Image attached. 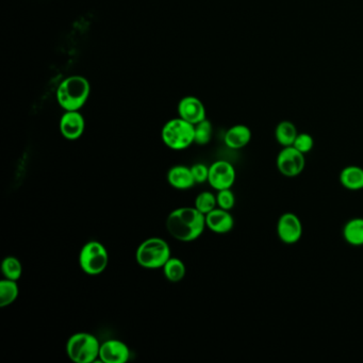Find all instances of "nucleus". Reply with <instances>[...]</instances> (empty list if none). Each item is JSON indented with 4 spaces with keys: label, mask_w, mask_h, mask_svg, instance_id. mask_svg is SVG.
<instances>
[{
    "label": "nucleus",
    "mask_w": 363,
    "mask_h": 363,
    "mask_svg": "<svg viewBox=\"0 0 363 363\" xmlns=\"http://www.w3.org/2000/svg\"><path fill=\"white\" fill-rule=\"evenodd\" d=\"M206 227V216L195 207L178 208L166 218L168 234L182 242H191L200 238Z\"/></svg>",
    "instance_id": "1"
},
{
    "label": "nucleus",
    "mask_w": 363,
    "mask_h": 363,
    "mask_svg": "<svg viewBox=\"0 0 363 363\" xmlns=\"http://www.w3.org/2000/svg\"><path fill=\"white\" fill-rule=\"evenodd\" d=\"M89 81L82 76L65 78L57 89L58 104L65 111H79L89 98Z\"/></svg>",
    "instance_id": "2"
},
{
    "label": "nucleus",
    "mask_w": 363,
    "mask_h": 363,
    "mask_svg": "<svg viewBox=\"0 0 363 363\" xmlns=\"http://www.w3.org/2000/svg\"><path fill=\"white\" fill-rule=\"evenodd\" d=\"M136 258L142 268L147 270L161 268L170 258V248L163 239L150 238L140 244Z\"/></svg>",
    "instance_id": "3"
},
{
    "label": "nucleus",
    "mask_w": 363,
    "mask_h": 363,
    "mask_svg": "<svg viewBox=\"0 0 363 363\" xmlns=\"http://www.w3.org/2000/svg\"><path fill=\"white\" fill-rule=\"evenodd\" d=\"M100 343L94 334L77 332L66 343V354L76 363H92L99 358Z\"/></svg>",
    "instance_id": "4"
},
{
    "label": "nucleus",
    "mask_w": 363,
    "mask_h": 363,
    "mask_svg": "<svg viewBox=\"0 0 363 363\" xmlns=\"http://www.w3.org/2000/svg\"><path fill=\"white\" fill-rule=\"evenodd\" d=\"M161 136L170 150H186L194 143V125L182 118H174L163 126Z\"/></svg>",
    "instance_id": "5"
},
{
    "label": "nucleus",
    "mask_w": 363,
    "mask_h": 363,
    "mask_svg": "<svg viewBox=\"0 0 363 363\" xmlns=\"http://www.w3.org/2000/svg\"><path fill=\"white\" fill-rule=\"evenodd\" d=\"M109 262V255L104 244L98 241H90L82 246L79 254V264L86 274H102Z\"/></svg>",
    "instance_id": "6"
},
{
    "label": "nucleus",
    "mask_w": 363,
    "mask_h": 363,
    "mask_svg": "<svg viewBox=\"0 0 363 363\" xmlns=\"http://www.w3.org/2000/svg\"><path fill=\"white\" fill-rule=\"evenodd\" d=\"M276 166L278 172L284 177H298L304 172L306 166L305 154L293 146L282 147L276 158Z\"/></svg>",
    "instance_id": "7"
},
{
    "label": "nucleus",
    "mask_w": 363,
    "mask_h": 363,
    "mask_svg": "<svg viewBox=\"0 0 363 363\" xmlns=\"http://www.w3.org/2000/svg\"><path fill=\"white\" fill-rule=\"evenodd\" d=\"M278 238L287 245L298 243L302 236L304 227L300 218L293 212H286L278 218L276 225Z\"/></svg>",
    "instance_id": "8"
},
{
    "label": "nucleus",
    "mask_w": 363,
    "mask_h": 363,
    "mask_svg": "<svg viewBox=\"0 0 363 363\" xmlns=\"http://www.w3.org/2000/svg\"><path fill=\"white\" fill-rule=\"evenodd\" d=\"M236 182V170L230 162L218 160L209 166V182L216 191L232 188Z\"/></svg>",
    "instance_id": "9"
},
{
    "label": "nucleus",
    "mask_w": 363,
    "mask_h": 363,
    "mask_svg": "<svg viewBox=\"0 0 363 363\" xmlns=\"http://www.w3.org/2000/svg\"><path fill=\"white\" fill-rule=\"evenodd\" d=\"M130 350L120 340H108L100 345L99 359L105 363H125L129 360Z\"/></svg>",
    "instance_id": "10"
},
{
    "label": "nucleus",
    "mask_w": 363,
    "mask_h": 363,
    "mask_svg": "<svg viewBox=\"0 0 363 363\" xmlns=\"http://www.w3.org/2000/svg\"><path fill=\"white\" fill-rule=\"evenodd\" d=\"M178 114L182 120H186L192 125H196L202 120H206V108L198 98L186 96L180 100Z\"/></svg>",
    "instance_id": "11"
},
{
    "label": "nucleus",
    "mask_w": 363,
    "mask_h": 363,
    "mask_svg": "<svg viewBox=\"0 0 363 363\" xmlns=\"http://www.w3.org/2000/svg\"><path fill=\"white\" fill-rule=\"evenodd\" d=\"M86 122L79 111H66L60 120V131L66 140L74 141L83 134Z\"/></svg>",
    "instance_id": "12"
},
{
    "label": "nucleus",
    "mask_w": 363,
    "mask_h": 363,
    "mask_svg": "<svg viewBox=\"0 0 363 363\" xmlns=\"http://www.w3.org/2000/svg\"><path fill=\"white\" fill-rule=\"evenodd\" d=\"M206 226L216 234H227L234 226V218L227 210L216 208L206 216Z\"/></svg>",
    "instance_id": "13"
},
{
    "label": "nucleus",
    "mask_w": 363,
    "mask_h": 363,
    "mask_svg": "<svg viewBox=\"0 0 363 363\" xmlns=\"http://www.w3.org/2000/svg\"><path fill=\"white\" fill-rule=\"evenodd\" d=\"M166 178L168 184L177 190H188L196 184L191 168L186 166H172L168 170Z\"/></svg>",
    "instance_id": "14"
},
{
    "label": "nucleus",
    "mask_w": 363,
    "mask_h": 363,
    "mask_svg": "<svg viewBox=\"0 0 363 363\" xmlns=\"http://www.w3.org/2000/svg\"><path fill=\"white\" fill-rule=\"evenodd\" d=\"M252 130L245 125H234L226 131L224 142L232 150H241L250 144Z\"/></svg>",
    "instance_id": "15"
},
{
    "label": "nucleus",
    "mask_w": 363,
    "mask_h": 363,
    "mask_svg": "<svg viewBox=\"0 0 363 363\" xmlns=\"http://www.w3.org/2000/svg\"><path fill=\"white\" fill-rule=\"evenodd\" d=\"M341 186L348 191L363 190V168L358 166H345L339 176Z\"/></svg>",
    "instance_id": "16"
},
{
    "label": "nucleus",
    "mask_w": 363,
    "mask_h": 363,
    "mask_svg": "<svg viewBox=\"0 0 363 363\" xmlns=\"http://www.w3.org/2000/svg\"><path fill=\"white\" fill-rule=\"evenodd\" d=\"M342 236L345 242L350 246H363V218H353L345 223Z\"/></svg>",
    "instance_id": "17"
},
{
    "label": "nucleus",
    "mask_w": 363,
    "mask_h": 363,
    "mask_svg": "<svg viewBox=\"0 0 363 363\" xmlns=\"http://www.w3.org/2000/svg\"><path fill=\"white\" fill-rule=\"evenodd\" d=\"M298 134V128L290 120H282L275 128V139L282 147L292 146Z\"/></svg>",
    "instance_id": "18"
},
{
    "label": "nucleus",
    "mask_w": 363,
    "mask_h": 363,
    "mask_svg": "<svg viewBox=\"0 0 363 363\" xmlns=\"http://www.w3.org/2000/svg\"><path fill=\"white\" fill-rule=\"evenodd\" d=\"M164 276L170 282H179L186 276V266L180 259L170 257L163 266Z\"/></svg>",
    "instance_id": "19"
},
{
    "label": "nucleus",
    "mask_w": 363,
    "mask_h": 363,
    "mask_svg": "<svg viewBox=\"0 0 363 363\" xmlns=\"http://www.w3.org/2000/svg\"><path fill=\"white\" fill-rule=\"evenodd\" d=\"M19 288L15 280H5L0 282V307L13 304L19 298Z\"/></svg>",
    "instance_id": "20"
},
{
    "label": "nucleus",
    "mask_w": 363,
    "mask_h": 363,
    "mask_svg": "<svg viewBox=\"0 0 363 363\" xmlns=\"http://www.w3.org/2000/svg\"><path fill=\"white\" fill-rule=\"evenodd\" d=\"M1 272L7 280H17L21 278L22 273H23V266L21 261L15 257H6L1 264Z\"/></svg>",
    "instance_id": "21"
},
{
    "label": "nucleus",
    "mask_w": 363,
    "mask_h": 363,
    "mask_svg": "<svg viewBox=\"0 0 363 363\" xmlns=\"http://www.w3.org/2000/svg\"><path fill=\"white\" fill-rule=\"evenodd\" d=\"M213 128L210 120H204L194 125V143L197 145H207L212 139Z\"/></svg>",
    "instance_id": "22"
},
{
    "label": "nucleus",
    "mask_w": 363,
    "mask_h": 363,
    "mask_svg": "<svg viewBox=\"0 0 363 363\" xmlns=\"http://www.w3.org/2000/svg\"><path fill=\"white\" fill-rule=\"evenodd\" d=\"M216 206H218L216 195H214L211 192H202V193L196 196L195 206L194 207L204 216L211 212L212 210L216 209Z\"/></svg>",
    "instance_id": "23"
},
{
    "label": "nucleus",
    "mask_w": 363,
    "mask_h": 363,
    "mask_svg": "<svg viewBox=\"0 0 363 363\" xmlns=\"http://www.w3.org/2000/svg\"><path fill=\"white\" fill-rule=\"evenodd\" d=\"M216 200H218V208L227 210V211H230L234 208V204H236V196H234V192L232 191V188H226V190L218 191Z\"/></svg>",
    "instance_id": "24"
},
{
    "label": "nucleus",
    "mask_w": 363,
    "mask_h": 363,
    "mask_svg": "<svg viewBox=\"0 0 363 363\" xmlns=\"http://www.w3.org/2000/svg\"><path fill=\"white\" fill-rule=\"evenodd\" d=\"M293 147L296 148L298 152L302 154H306L310 152L311 150H314V140L312 136L306 132H302L298 134L296 136V141L293 143Z\"/></svg>",
    "instance_id": "25"
},
{
    "label": "nucleus",
    "mask_w": 363,
    "mask_h": 363,
    "mask_svg": "<svg viewBox=\"0 0 363 363\" xmlns=\"http://www.w3.org/2000/svg\"><path fill=\"white\" fill-rule=\"evenodd\" d=\"M191 170L196 184H204V182H208V177H209V168L208 166L202 163L194 164Z\"/></svg>",
    "instance_id": "26"
}]
</instances>
